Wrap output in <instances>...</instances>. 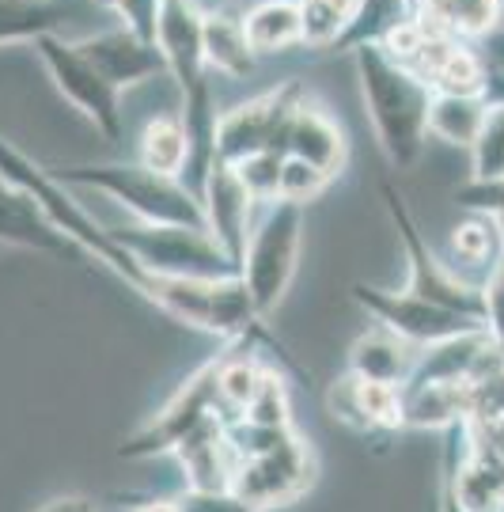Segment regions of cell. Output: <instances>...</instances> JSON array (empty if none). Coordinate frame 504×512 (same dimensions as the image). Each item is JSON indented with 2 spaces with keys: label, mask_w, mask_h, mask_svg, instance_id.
<instances>
[{
  "label": "cell",
  "mask_w": 504,
  "mask_h": 512,
  "mask_svg": "<svg viewBox=\"0 0 504 512\" xmlns=\"http://www.w3.org/2000/svg\"><path fill=\"white\" fill-rule=\"evenodd\" d=\"M281 167H285V156H277V152H258V156L239 160L232 171L254 202L270 205L281 198Z\"/></svg>",
  "instance_id": "32"
},
{
  "label": "cell",
  "mask_w": 504,
  "mask_h": 512,
  "mask_svg": "<svg viewBox=\"0 0 504 512\" xmlns=\"http://www.w3.org/2000/svg\"><path fill=\"white\" fill-rule=\"evenodd\" d=\"M80 50L99 65V73L107 76L118 92L148 84V80L167 73V57L160 46L122 27V23L110 31H95V35L80 38Z\"/></svg>",
  "instance_id": "14"
},
{
  "label": "cell",
  "mask_w": 504,
  "mask_h": 512,
  "mask_svg": "<svg viewBox=\"0 0 504 512\" xmlns=\"http://www.w3.org/2000/svg\"><path fill=\"white\" fill-rule=\"evenodd\" d=\"M304 209L300 202H277L266 205L262 220L251 228L247 251H243V285L251 293L258 315L266 319L285 300L296 262H300V243H304Z\"/></svg>",
  "instance_id": "5"
},
{
  "label": "cell",
  "mask_w": 504,
  "mask_h": 512,
  "mask_svg": "<svg viewBox=\"0 0 504 512\" xmlns=\"http://www.w3.org/2000/svg\"><path fill=\"white\" fill-rule=\"evenodd\" d=\"M304 84L300 80H285L270 88L258 99H247L235 110L216 118V164L235 167L247 156L258 152H277L288 156V129L296 110L304 107Z\"/></svg>",
  "instance_id": "9"
},
{
  "label": "cell",
  "mask_w": 504,
  "mask_h": 512,
  "mask_svg": "<svg viewBox=\"0 0 504 512\" xmlns=\"http://www.w3.org/2000/svg\"><path fill=\"white\" fill-rule=\"evenodd\" d=\"M489 99L486 95H451L436 92L429 107V137L444 141V145L467 148L478 141V133L486 126Z\"/></svg>",
  "instance_id": "27"
},
{
  "label": "cell",
  "mask_w": 504,
  "mask_h": 512,
  "mask_svg": "<svg viewBox=\"0 0 504 512\" xmlns=\"http://www.w3.org/2000/svg\"><path fill=\"white\" fill-rule=\"evenodd\" d=\"M379 194H383V205H387V217H391L398 243L406 251V270H410L406 293L425 296L432 304H444V308L459 311V315H470V319L486 323V296H482V289L455 274L448 258L425 239L421 224L410 217V205L402 198V190L395 183H383Z\"/></svg>",
  "instance_id": "7"
},
{
  "label": "cell",
  "mask_w": 504,
  "mask_h": 512,
  "mask_svg": "<svg viewBox=\"0 0 504 512\" xmlns=\"http://www.w3.org/2000/svg\"><path fill=\"white\" fill-rule=\"evenodd\" d=\"M0 247H4V243H0Z\"/></svg>",
  "instance_id": "46"
},
{
  "label": "cell",
  "mask_w": 504,
  "mask_h": 512,
  "mask_svg": "<svg viewBox=\"0 0 504 512\" xmlns=\"http://www.w3.org/2000/svg\"><path fill=\"white\" fill-rule=\"evenodd\" d=\"M243 31L251 38L254 54H281L304 42L300 0H258L243 12Z\"/></svg>",
  "instance_id": "26"
},
{
  "label": "cell",
  "mask_w": 504,
  "mask_h": 512,
  "mask_svg": "<svg viewBox=\"0 0 504 512\" xmlns=\"http://www.w3.org/2000/svg\"><path fill=\"white\" fill-rule=\"evenodd\" d=\"M182 512H258L232 490H186L179 497Z\"/></svg>",
  "instance_id": "37"
},
{
  "label": "cell",
  "mask_w": 504,
  "mask_h": 512,
  "mask_svg": "<svg viewBox=\"0 0 504 512\" xmlns=\"http://www.w3.org/2000/svg\"><path fill=\"white\" fill-rule=\"evenodd\" d=\"M61 183H84L91 190H103L107 198L129 209L141 224H190V228H209L205 202L190 186L137 164H57L50 167Z\"/></svg>",
  "instance_id": "4"
},
{
  "label": "cell",
  "mask_w": 504,
  "mask_h": 512,
  "mask_svg": "<svg viewBox=\"0 0 504 512\" xmlns=\"http://www.w3.org/2000/svg\"><path fill=\"white\" fill-rule=\"evenodd\" d=\"M353 300L376 319L379 327L395 330L398 338H406L417 349L440 346L448 338H463L474 330H489L486 323H478L470 315H459V311L432 304V300L406 293V289L391 293V289H376V285H353Z\"/></svg>",
  "instance_id": "12"
},
{
  "label": "cell",
  "mask_w": 504,
  "mask_h": 512,
  "mask_svg": "<svg viewBox=\"0 0 504 512\" xmlns=\"http://www.w3.org/2000/svg\"><path fill=\"white\" fill-rule=\"evenodd\" d=\"M470 179L474 183L504 179V103H489L486 126L470 145Z\"/></svg>",
  "instance_id": "31"
},
{
  "label": "cell",
  "mask_w": 504,
  "mask_h": 512,
  "mask_svg": "<svg viewBox=\"0 0 504 512\" xmlns=\"http://www.w3.org/2000/svg\"><path fill=\"white\" fill-rule=\"evenodd\" d=\"M414 16L455 38H489L501 27L504 0H414Z\"/></svg>",
  "instance_id": "25"
},
{
  "label": "cell",
  "mask_w": 504,
  "mask_h": 512,
  "mask_svg": "<svg viewBox=\"0 0 504 512\" xmlns=\"http://www.w3.org/2000/svg\"><path fill=\"white\" fill-rule=\"evenodd\" d=\"M436 505H440V512H467L463 505H459V497H455V490H451L444 478H440V490H436Z\"/></svg>",
  "instance_id": "42"
},
{
  "label": "cell",
  "mask_w": 504,
  "mask_h": 512,
  "mask_svg": "<svg viewBox=\"0 0 504 512\" xmlns=\"http://www.w3.org/2000/svg\"><path fill=\"white\" fill-rule=\"evenodd\" d=\"M133 512H182L179 501H148V505H141V509Z\"/></svg>",
  "instance_id": "43"
},
{
  "label": "cell",
  "mask_w": 504,
  "mask_h": 512,
  "mask_svg": "<svg viewBox=\"0 0 504 512\" xmlns=\"http://www.w3.org/2000/svg\"><path fill=\"white\" fill-rule=\"evenodd\" d=\"M330 183L334 179L326 171H319L315 164H307L300 156H285V167H281V198L285 202H315Z\"/></svg>",
  "instance_id": "33"
},
{
  "label": "cell",
  "mask_w": 504,
  "mask_h": 512,
  "mask_svg": "<svg viewBox=\"0 0 504 512\" xmlns=\"http://www.w3.org/2000/svg\"><path fill=\"white\" fill-rule=\"evenodd\" d=\"M0 243L42 251V255H54L61 262H84V247L72 243L65 232H57L46 220V213L8 179H0Z\"/></svg>",
  "instance_id": "16"
},
{
  "label": "cell",
  "mask_w": 504,
  "mask_h": 512,
  "mask_svg": "<svg viewBox=\"0 0 504 512\" xmlns=\"http://www.w3.org/2000/svg\"><path fill=\"white\" fill-rule=\"evenodd\" d=\"M205 217H209V232L216 236V243L239 262V274H243V251H247V239H251V213L254 198L243 190V183L235 179L232 167L213 164V175L205 183Z\"/></svg>",
  "instance_id": "17"
},
{
  "label": "cell",
  "mask_w": 504,
  "mask_h": 512,
  "mask_svg": "<svg viewBox=\"0 0 504 512\" xmlns=\"http://www.w3.org/2000/svg\"><path fill=\"white\" fill-rule=\"evenodd\" d=\"M326 410L357 433H395L402 429V387L345 372L326 391Z\"/></svg>",
  "instance_id": "15"
},
{
  "label": "cell",
  "mask_w": 504,
  "mask_h": 512,
  "mask_svg": "<svg viewBox=\"0 0 504 512\" xmlns=\"http://www.w3.org/2000/svg\"><path fill=\"white\" fill-rule=\"evenodd\" d=\"M493 217V213H489ZM497 228H501V243H504V213H497Z\"/></svg>",
  "instance_id": "45"
},
{
  "label": "cell",
  "mask_w": 504,
  "mask_h": 512,
  "mask_svg": "<svg viewBox=\"0 0 504 512\" xmlns=\"http://www.w3.org/2000/svg\"><path fill=\"white\" fill-rule=\"evenodd\" d=\"M31 50L57 84V92L80 114H88V122L103 133V141L118 145L122 141V92L99 73V65L80 50V42H69L65 35H42Z\"/></svg>",
  "instance_id": "10"
},
{
  "label": "cell",
  "mask_w": 504,
  "mask_h": 512,
  "mask_svg": "<svg viewBox=\"0 0 504 512\" xmlns=\"http://www.w3.org/2000/svg\"><path fill=\"white\" fill-rule=\"evenodd\" d=\"M383 50L402 61L414 76H421L432 92L451 95H486V61L467 38L436 31L421 19H406L383 38Z\"/></svg>",
  "instance_id": "6"
},
{
  "label": "cell",
  "mask_w": 504,
  "mask_h": 512,
  "mask_svg": "<svg viewBox=\"0 0 504 512\" xmlns=\"http://www.w3.org/2000/svg\"><path fill=\"white\" fill-rule=\"evenodd\" d=\"M349 54L383 156L395 167H414L429 141V107L436 92L383 46H357Z\"/></svg>",
  "instance_id": "1"
},
{
  "label": "cell",
  "mask_w": 504,
  "mask_h": 512,
  "mask_svg": "<svg viewBox=\"0 0 504 512\" xmlns=\"http://www.w3.org/2000/svg\"><path fill=\"white\" fill-rule=\"evenodd\" d=\"M114 16L122 19V27L137 31L141 38L156 42L160 38V16H163V0H118L114 4ZM160 46V42H156Z\"/></svg>",
  "instance_id": "35"
},
{
  "label": "cell",
  "mask_w": 504,
  "mask_h": 512,
  "mask_svg": "<svg viewBox=\"0 0 504 512\" xmlns=\"http://www.w3.org/2000/svg\"><path fill=\"white\" fill-rule=\"evenodd\" d=\"M160 50L167 57V73L179 84L182 122L190 129V190L205 194V183L216 164V107L209 88V61L201 50V8L198 0H163Z\"/></svg>",
  "instance_id": "2"
},
{
  "label": "cell",
  "mask_w": 504,
  "mask_h": 512,
  "mask_svg": "<svg viewBox=\"0 0 504 512\" xmlns=\"http://www.w3.org/2000/svg\"><path fill=\"white\" fill-rule=\"evenodd\" d=\"M474 437L482 440L486 448H493L497 456H504V418H489V421H470Z\"/></svg>",
  "instance_id": "40"
},
{
  "label": "cell",
  "mask_w": 504,
  "mask_h": 512,
  "mask_svg": "<svg viewBox=\"0 0 504 512\" xmlns=\"http://www.w3.org/2000/svg\"><path fill=\"white\" fill-rule=\"evenodd\" d=\"M91 4H95V8H110V12H114V4H118V0H91Z\"/></svg>",
  "instance_id": "44"
},
{
  "label": "cell",
  "mask_w": 504,
  "mask_h": 512,
  "mask_svg": "<svg viewBox=\"0 0 504 512\" xmlns=\"http://www.w3.org/2000/svg\"><path fill=\"white\" fill-rule=\"evenodd\" d=\"M406 19H414V0H360L357 19L349 23V31L338 38L330 54H349L357 46H383V38Z\"/></svg>",
  "instance_id": "29"
},
{
  "label": "cell",
  "mask_w": 504,
  "mask_h": 512,
  "mask_svg": "<svg viewBox=\"0 0 504 512\" xmlns=\"http://www.w3.org/2000/svg\"><path fill=\"white\" fill-rule=\"evenodd\" d=\"M474 387L451 380H410L402 387V429H451L470 418Z\"/></svg>",
  "instance_id": "19"
},
{
  "label": "cell",
  "mask_w": 504,
  "mask_h": 512,
  "mask_svg": "<svg viewBox=\"0 0 504 512\" xmlns=\"http://www.w3.org/2000/svg\"><path fill=\"white\" fill-rule=\"evenodd\" d=\"M311 482H315V456L296 433H288L266 452L239 459L232 494L243 497L258 512H277L281 505L307 494Z\"/></svg>",
  "instance_id": "13"
},
{
  "label": "cell",
  "mask_w": 504,
  "mask_h": 512,
  "mask_svg": "<svg viewBox=\"0 0 504 512\" xmlns=\"http://www.w3.org/2000/svg\"><path fill=\"white\" fill-rule=\"evenodd\" d=\"M239 418L254 421V425H288V387H285V380H281V372L270 368L262 391L254 395V403L247 406Z\"/></svg>",
  "instance_id": "34"
},
{
  "label": "cell",
  "mask_w": 504,
  "mask_h": 512,
  "mask_svg": "<svg viewBox=\"0 0 504 512\" xmlns=\"http://www.w3.org/2000/svg\"><path fill=\"white\" fill-rule=\"evenodd\" d=\"M360 0H300V19H304V42L315 50H334L338 38L349 31L357 19Z\"/></svg>",
  "instance_id": "30"
},
{
  "label": "cell",
  "mask_w": 504,
  "mask_h": 512,
  "mask_svg": "<svg viewBox=\"0 0 504 512\" xmlns=\"http://www.w3.org/2000/svg\"><path fill=\"white\" fill-rule=\"evenodd\" d=\"M224 361H228V346H224V353H216L213 361H205V365L171 395V403L163 406L160 414L148 421L137 437H129L126 444L118 448V456L141 459V456H160V452H175L198 425H205V421L216 418V414L224 418V395H220Z\"/></svg>",
  "instance_id": "11"
},
{
  "label": "cell",
  "mask_w": 504,
  "mask_h": 512,
  "mask_svg": "<svg viewBox=\"0 0 504 512\" xmlns=\"http://www.w3.org/2000/svg\"><path fill=\"white\" fill-rule=\"evenodd\" d=\"M451 270L470 281V285H486V277L493 274V266L504 258V243H501V228H497V217L489 213H467L451 228L448 236V255Z\"/></svg>",
  "instance_id": "21"
},
{
  "label": "cell",
  "mask_w": 504,
  "mask_h": 512,
  "mask_svg": "<svg viewBox=\"0 0 504 512\" xmlns=\"http://www.w3.org/2000/svg\"><path fill=\"white\" fill-rule=\"evenodd\" d=\"M141 164L152 167V171H163V175H175L182 179L190 171V129L182 122V114H156L148 126L141 129Z\"/></svg>",
  "instance_id": "28"
},
{
  "label": "cell",
  "mask_w": 504,
  "mask_h": 512,
  "mask_svg": "<svg viewBox=\"0 0 504 512\" xmlns=\"http://www.w3.org/2000/svg\"><path fill=\"white\" fill-rule=\"evenodd\" d=\"M80 19L76 0H0V46H35L42 35H61Z\"/></svg>",
  "instance_id": "23"
},
{
  "label": "cell",
  "mask_w": 504,
  "mask_h": 512,
  "mask_svg": "<svg viewBox=\"0 0 504 512\" xmlns=\"http://www.w3.org/2000/svg\"><path fill=\"white\" fill-rule=\"evenodd\" d=\"M38 512H99L88 497H54L50 505H42Z\"/></svg>",
  "instance_id": "41"
},
{
  "label": "cell",
  "mask_w": 504,
  "mask_h": 512,
  "mask_svg": "<svg viewBox=\"0 0 504 512\" xmlns=\"http://www.w3.org/2000/svg\"><path fill=\"white\" fill-rule=\"evenodd\" d=\"M0 179H8L12 186H19V190L46 213V220L54 224L57 232H65L72 243H80L88 255H95L107 266L110 274H118L126 285H133V289L148 300L152 285H156V274H148L141 262L114 239L110 228H103L91 213H84V205L72 202L69 183H61L50 167L35 164L27 152H19V148L12 145V141H4V137H0Z\"/></svg>",
  "instance_id": "3"
},
{
  "label": "cell",
  "mask_w": 504,
  "mask_h": 512,
  "mask_svg": "<svg viewBox=\"0 0 504 512\" xmlns=\"http://www.w3.org/2000/svg\"><path fill=\"white\" fill-rule=\"evenodd\" d=\"M114 239L141 262L148 274L160 277H239L235 262L209 228L190 224H133L110 228Z\"/></svg>",
  "instance_id": "8"
},
{
  "label": "cell",
  "mask_w": 504,
  "mask_h": 512,
  "mask_svg": "<svg viewBox=\"0 0 504 512\" xmlns=\"http://www.w3.org/2000/svg\"><path fill=\"white\" fill-rule=\"evenodd\" d=\"M455 205L467 213H504V179H489V183H474L455 190Z\"/></svg>",
  "instance_id": "36"
},
{
  "label": "cell",
  "mask_w": 504,
  "mask_h": 512,
  "mask_svg": "<svg viewBox=\"0 0 504 512\" xmlns=\"http://www.w3.org/2000/svg\"><path fill=\"white\" fill-rule=\"evenodd\" d=\"M417 353L421 349L376 323L349 346V372H357L364 380H379V384L406 387L417 372Z\"/></svg>",
  "instance_id": "20"
},
{
  "label": "cell",
  "mask_w": 504,
  "mask_h": 512,
  "mask_svg": "<svg viewBox=\"0 0 504 512\" xmlns=\"http://www.w3.org/2000/svg\"><path fill=\"white\" fill-rule=\"evenodd\" d=\"M201 50H205V61H209V69L224 76H235V80H243V76L254 73V46L247 31H243V16H235V12H205L201 8Z\"/></svg>",
  "instance_id": "24"
},
{
  "label": "cell",
  "mask_w": 504,
  "mask_h": 512,
  "mask_svg": "<svg viewBox=\"0 0 504 512\" xmlns=\"http://www.w3.org/2000/svg\"><path fill=\"white\" fill-rule=\"evenodd\" d=\"M482 61H486V99L489 103H504V27H497L489 35Z\"/></svg>",
  "instance_id": "38"
},
{
  "label": "cell",
  "mask_w": 504,
  "mask_h": 512,
  "mask_svg": "<svg viewBox=\"0 0 504 512\" xmlns=\"http://www.w3.org/2000/svg\"><path fill=\"white\" fill-rule=\"evenodd\" d=\"M288 156H300V160L315 164L319 171H326L330 179H338V171L345 167V156H349V145H345L342 126L319 103L304 99V107L296 110L292 129H288Z\"/></svg>",
  "instance_id": "22"
},
{
  "label": "cell",
  "mask_w": 504,
  "mask_h": 512,
  "mask_svg": "<svg viewBox=\"0 0 504 512\" xmlns=\"http://www.w3.org/2000/svg\"><path fill=\"white\" fill-rule=\"evenodd\" d=\"M482 296H486V327H489V334H493V338L504 346V258L493 266V274L486 277Z\"/></svg>",
  "instance_id": "39"
},
{
  "label": "cell",
  "mask_w": 504,
  "mask_h": 512,
  "mask_svg": "<svg viewBox=\"0 0 504 512\" xmlns=\"http://www.w3.org/2000/svg\"><path fill=\"white\" fill-rule=\"evenodd\" d=\"M190 490H232L239 452L228 437V418H209L175 448Z\"/></svg>",
  "instance_id": "18"
}]
</instances>
